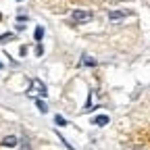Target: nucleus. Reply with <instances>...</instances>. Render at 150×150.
<instances>
[{"label":"nucleus","mask_w":150,"mask_h":150,"mask_svg":"<svg viewBox=\"0 0 150 150\" xmlns=\"http://www.w3.org/2000/svg\"><path fill=\"white\" fill-rule=\"evenodd\" d=\"M19 2H21V0H19Z\"/></svg>","instance_id":"15"},{"label":"nucleus","mask_w":150,"mask_h":150,"mask_svg":"<svg viewBox=\"0 0 150 150\" xmlns=\"http://www.w3.org/2000/svg\"><path fill=\"white\" fill-rule=\"evenodd\" d=\"M54 123H56V125H63V127H65V125H67V119H63V115H56V117H54Z\"/></svg>","instance_id":"10"},{"label":"nucleus","mask_w":150,"mask_h":150,"mask_svg":"<svg viewBox=\"0 0 150 150\" xmlns=\"http://www.w3.org/2000/svg\"><path fill=\"white\" fill-rule=\"evenodd\" d=\"M92 123L98 125V127H104V125H108V117H106V115H98V117H94Z\"/></svg>","instance_id":"5"},{"label":"nucleus","mask_w":150,"mask_h":150,"mask_svg":"<svg viewBox=\"0 0 150 150\" xmlns=\"http://www.w3.org/2000/svg\"><path fill=\"white\" fill-rule=\"evenodd\" d=\"M81 65H86V67H96V61H94L92 56L83 54V56H81Z\"/></svg>","instance_id":"6"},{"label":"nucleus","mask_w":150,"mask_h":150,"mask_svg":"<svg viewBox=\"0 0 150 150\" xmlns=\"http://www.w3.org/2000/svg\"><path fill=\"white\" fill-rule=\"evenodd\" d=\"M33 38H35V42H42V38H44V27H35Z\"/></svg>","instance_id":"8"},{"label":"nucleus","mask_w":150,"mask_h":150,"mask_svg":"<svg viewBox=\"0 0 150 150\" xmlns=\"http://www.w3.org/2000/svg\"><path fill=\"white\" fill-rule=\"evenodd\" d=\"M8 40H15V33H2L0 35V44H6Z\"/></svg>","instance_id":"9"},{"label":"nucleus","mask_w":150,"mask_h":150,"mask_svg":"<svg viewBox=\"0 0 150 150\" xmlns=\"http://www.w3.org/2000/svg\"><path fill=\"white\" fill-rule=\"evenodd\" d=\"M56 136H59V138H61V142H63V144H65V146H67L69 150H75V148H73V146H71V144H69V142H67V140H65V138H63L61 134H56Z\"/></svg>","instance_id":"12"},{"label":"nucleus","mask_w":150,"mask_h":150,"mask_svg":"<svg viewBox=\"0 0 150 150\" xmlns=\"http://www.w3.org/2000/svg\"><path fill=\"white\" fill-rule=\"evenodd\" d=\"M127 15H129V11H110L108 19H110V21H121V19H125Z\"/></svg>","instance_id":"3"},{"label":"nucleus","mask_w":150,"mask_h":150,"mask_svg":"<svg viewBox=\"0 0 150 150\" xmlns=\"http://www.w3.org/2000/svg\"><path fill=\"white\" fill-rule=\"evenodd\" d=\"M29 94H38V96H46V83L42 81V79H38V77H33L31 79V86H29V90H27Z\"/></svg>","instance_id":"2"},{"label":"nucleus","mask_w":150,"mask_h":150,"mask_svg":"<svg viewBox=\"0 0 150 150\" xmlns=\"http://www.w3.org/2000/svg\"><path fill=\"white\" fill-rule=\"evenodd\" d=\"M42 52H44V48H42L40 42H38V46H35V54H38V56H42Z\"/></svg>","instance_id":"13"},{"label":"nucleus","mask_w":150,"mask_h":150,"mask_svg":"<svg viewBox=\"0 0 150 150\" xmlns=\"http://www.w3.org/2000/svg\"><path fill=\"white\" fill-rule=\"evenodd\" d=\"M35 106H38V110H40V112H46V110H48V106H46V102H44L42 98H35Z\"/></svg>","instance_id":"7"},{"label":"nucleus","mask_w":150,"mask_h":150,"mask_svg":"<svg viewBox=\"0 0 150 150\" xmlns=\"http://www.w3.org/2000/svg\"><path fill=\"white\" fill-rule=\"evenodd\" d=\"M71 19H73V23H90L94 15L90 11H83V8H77V11H73L71 13Z\"/></svg>","instance_id":"1"},{"label":"nucleus","mask_w":150,"mask_h":150,"mask_svg":"<svg viewBox=\"0 0 150 150\" xmlns=\"http://www.w3.org/2000/svg\"><path fill=\"white\" fill-rule=\"evenodd\" d=\"M19 144V140L15 138V136H6L4 140H2V146H6V148H15Z\"/></svg>","instance_id":"4"},{"label":"nucleus","mask_w":150,"mask_h":150,"mask_svg":"<svg viewBox=\"0 0 150 150\" xmlns=\"http://www.w3.org/2000/svg\"><path fill=\"white\" fill-rule=\"evenodd\" d=\"M21 150H31V146H29V140H21Z\"/></svg>","instance_id":"11"},{"label":"nucleus","mask_w":150,"mask_h":150,"mask_svg":"<svg viewBox=\"0 0 150 150\" xmlns=\"http://www.w3.org/2000/svg\"><path fill=\"white\" fill-rule=\"evenodd\" d=\"M2 67H4V65H2V63H0V69H2Z\"/></svg>","instance_id":"14"}]
</instances>
